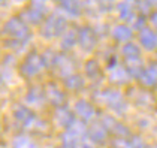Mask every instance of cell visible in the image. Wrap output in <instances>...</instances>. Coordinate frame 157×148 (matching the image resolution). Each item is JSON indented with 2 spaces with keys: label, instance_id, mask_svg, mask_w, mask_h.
I'll return each mask as SVG.
<instances>
[{
  "label": "cell",
  "instance_id": "4",
  "mask_svg": "<svg viewBox=\"0 0 157 148\" xmlns=\"http://www.w3.org/2000/svg\"><path fill=\"white\" fill-rule=\"evenodd\" d=\"M78 42L81 44V47L84 49H91L96 44V37L90 28H82L78 33Z\"/></svg>",
  "mask_w": 157,
  "mask_h": 148
},
{
  "label": "cell",
  "instance_id": "17",
  "mask_svg": "<svg viewBox=\"0 0 157 148\" xmlns=\"http://www.w3.org/2000/svg\"><path fill=\"white\" fill-rule=\"evenodd\" d=\"M150 23H151V25L157 30V12H154L151 17H150Z\"/></svg>",
  "mask_w": 157,
  "mask_h": 148
},
{
  "label": "cell",
  "instance_id": "13",
  "mask_svg": "<svg viewBox=\"0 0 157 148\" xmlns=\"http://www.w3.org/2000/svg\"><path fill=\"white\" fill-rule=\"evenodd\" d=\"M12 23H13V28H8V32H11V33H13L15 36H23L25 33V28H24V25L21 24L18 20H12Z\"/></svg>",
  "mask_w": 157,
  "mask_h": 148
},
{
  "label": "cell",
  "instance_id": "3",
  "mask_svg": "<svg viewBox=\"0 0 157 148\" xmlns=\"http://www.w3.org/2000/svg\"><path fill=\"white\" fill-rule=\"evenodd\" d=\"M139 42L145 49H154L157 48V35L154 33V30L145 27L144 30L139 32Z\"/></svg>",
  "mask_w": 157,
  "mask_h": 148
},
{
  "label": "cell",
  "instance_id": "10",
  "mask_svg": "<svg viewBox=\"0 0 157 148\" xmlns=\"http://www.w3.org/2000/svg\"><path fill=\"white\" fill-rule=\"evenodd\" d=\"M127 76H129V74L126 72V69L117 67V69L112 72V75H111V81H112V82L123 84V82H126V81H127Z\"/></svg>",
  "mask_w": 157,
  "mask_h": 148
},
{
  "label": "cell",
  "instance_id": "8",
  "mask_svg": "<svg viewBox=\"0 0 157 148\" xmlns=\"http://www.w3.org/2000/svg\"><path fill=\"white\" fill-rule=\"evenodd\" d=\"M123 54L126 55V59L130 62V60H138V57H139V48H138V45H135L132 42H129V44H126L124 45V48H123Z\"/></svg>",
  "mask_w": 157,
  "mask_h": 148
},
{
  "label": "cell",
  "instance_id": "15",
  "mask_svg": "<svg viewBox=\"0 0 157 148\" xmlns=\"http://www.w3.org/2000/svg\"><path fill=\"white\" fill-rule=\"evenodd\" d=\"M99 72V66L96 62H88L87 63V74H90V76L96 75Z\"/></svg>",
  "mask_w": 157,
  "mask_h": 148
},
{
  "label": "cell",
  "instance_id": "6",
  "mask_svg": "<svg viewBox=\"0 0 157 148\" xmlns=\"http://www.w3.org/2000/svg\"><path fill=\"white\" fill-rule=\"evenodd\" d=\"M139 79H141V82L147 87L154 85L157 82V67L151 66V67L145 69L144 72H142V75L139 76Z\"/></svg>",
  "mask_w": 157,
  "mask_h": 148
},
{
  "label": "cell",
  "instance_id": "5",
  "mask_svg": "<svg viewBox=\"0 0 157 148\" xmlns=\"http://www.w3.org/2000/svg\"><path fill=\"white\" fill-rule=\"evenodd\" d=\"M112 36L115 37L117 40H120V42H127V44H129V40H130L133 36V33L127 25H117V27L112 30Z\"/></svg>",
  "mask_w": 157,
  "mask_h": 148
},
{
  "label": "cell",
  "instance_id": "9",
  "mask_svg": "<svg viewBox=\"0 0 157 148\" xmlns=\"http://www.w3.org/2000/svg\"><path fill=\"white\" fill-rule=\"evenodd\" d=\"M105 135H106V132H105L103 124H94V126L90 129V136H91V139L96 141V142H102V141L105 139Z\"/></svg>",
  "mask_w": 157,
  "mask_h": 148
},
{
  "label": "cell",
  "instance_id": "7",
  "mask_svg": "<svg viewBox=\"0 0 157 148\" xmlns=\"http://www.w3.org/2000/svg\"><path fill=\"white\" fill-rule=\"evenodd\" d=\"M75 109L78 112V115H81L85 120H88V118H91V117L94 115L93 106H91L88 102H85V100H79V102L75 105Z\"/></svg>",
  "mask_w": 157,
  "mask_h": 148
},
{
  "label": "cell",
  "instance_id": "11",
  "mask_svg": "<svg viewBox=\"0 0 157 148\" xmlns=\"http://www.w3.org/2000/svg\"><path fill=\"white\" fill-rule=\"evenodd\" d=\"M66 84H67L69 88L76 90V88H81V87L84 85V79H82V76H79V75H73V76H69V78H67Z\"/></svg>",
  "mask_w": 157,
  "mask_h": 148
},
{
  "label": "cell",
  "instance_id": "16",
  "mask_svg": "<svg viewBox=\"0 0 157 148\" xmlns=\"http://www.w3.org/2000/svg\"><path fill=\"white\" fill-rule=\"evenodd\" d=\"M112 147L114 148H133L132 145L126 144V142H124V141H121V139H117V141L112 144Z\"/></svg>",
  "mask_w": 157,
  "mask_h": 148
},
{
  "label": "cell",
  "instance_id": "14",
  "mask_svg": "<svg viewBox=\"0 0 157 148\" xmlns=\"http://www.w3.org/2000/svg\"><path fill=\"white\" fill-rule=\"evenodd\" d=\"M120 11H121V18H129L132 15V6L130 3H121L120 5Z\"/></svg>",
  "mask_w": 157,
  "mask_h": 148
},
{
  "label": "cell",
  "instance_id": "1",
  "mask_svg": "<svg viewBox=\"0 0 157 148\" xmlns=\"http://www.w3.org/2000/svg\"><path fill=\"white\" fill-rule=\"evenodd\" d=\"M64 27H66V23H64L63 18H60V17H51L48 21H47V24L44 27L42 33L47 37L57 36L61 30H64Z\"/></svg>",
  "mask_w": 157,
  "mask_h": 148
},
{
  "label": "cell",
  "instance_id": "2",
  "mask_svg": "<svg viewBox=\"0 0 157 148\" xmlns=\"http://www.w3.org/2000/svg\"><path fill=\"white\" fill-rule=\"evenodd\" d=\"M103 97H105V102L108 103L109 106L115 111H121L126 108V103L123 100V96H121L120 91L117 90H108L103 93Z\"/></svg>",
  "mask_w": 157,
  "mask_h": 148
},
{
  "label": "cell",
  "instance_id": "12",
  "mask_svg": "<svg viewBox=\"0 0 157 148\" xmlns=\"http://www.w3.org/2000/svg\"><path fill=\"white\" fill-rule=\"evenodd\" d=\"M33 60H35V55H33V57H32L29 62L25 63L24 67H23V69H24V72H27V74H30V75H32V74H36L37 70L40 69V60H39L37 63H35Z\"/></svg>",
  "mask_w": 157,
  "mask_h": 148
}]
</instances>
